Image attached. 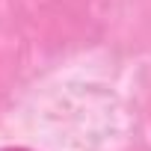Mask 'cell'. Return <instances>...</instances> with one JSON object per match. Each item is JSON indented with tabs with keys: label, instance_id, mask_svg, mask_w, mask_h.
<instances>
[{
	"label": "cell",
	"instance_id": "obj_1",
	"mask_svg": "<svg viewBox=\"0 0 151 151\" xmlns=\"http://www.w3.org/2000/svg\"><path fill=\"white\" fill-rule=\"evenodd\" d=\"M0 151H30V148H0Z\"/></svg>",
	"mask_w": 151,
	"mask_h": 151
}]
</instances>
